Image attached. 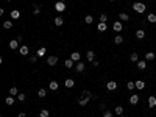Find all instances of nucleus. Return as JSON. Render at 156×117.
<instances>
[{
	"label": "nucleus",
	"mask_w": 156,
	"mask_h": 117,
	"mask_svg": "<svg viewBox=\"0 0 156 117\" xmlns=\"http://www.w3.org/2000/svg\"><path fill=\"white\" fill-rule=\"evenodd\" d=\"M89 100H91V97H86V95H83V97H81V98L78 100V103L81 105V106H86V105L89 103Z\"/></svg>",
	"instance_id": "0eeeda50"
},
{
	"label": "nucleus",
	"mask_w": 156,
	"mask_h": 117,
	"mask_svg": "<svg viewBox=\"0 0 156 117\" xmlns=\"http://www.w3.org/2000/svg\"><path fill=\"white\" fill-rule=\"evenodd\" d=\"M6 2H11V0H6Z\"/></svg>",
	"instance_id": "a18cd8bd"
},
{
	"label": "nucleus",
	"mask_w": 156,
	"mask_h": 117,
	"mask_svg": "<svg viewBox=\"0 0 156 117\" xmlns=\"http://www.w3.org/2000/svg\"><path fill=\"white\" fill-rule=\"evenodd\" d=\"M126 87H128L130 91H133L136 87V83H134V81H128V83H126Z\"/></svg>",
	"instance_id": "f704fd0d"
},
{
	"label": "nucleus",
	"mask_w": 156,
	"mask_h": 117,
	"mask_svg": "<svg viewBox=\"0 0 156 117\" xmlns=\"http://www.w3.org/2000/svg\"><path fill=\"white\" fill-rule=\"evenodd\" d=\"M106 89L108 91H115L117 89V83H115V81H108L106 83Z\"/></svg>",
	"instance_id": "20e7f679"
},
{
	"label": "nucleus",
	"mask_w": 156,
	"mask_h": 117,
	"mask_svg": "<svg viewBox=\"0 0 156 117\" xmlns=\"http://www.w3.org/2000/svg\"><path fill=\"white\" fill-rule=\"evenodd\" d=\"M3 28H5V30L13 28V22H11V20H5V22H3Z\"/></svg>",
	"instance_id": "b1692460"
},
{
	"label": "nucleus",
	"mask_w": 156,
	"mask_h": 117,
	"mask_svg": "<svg viewBox=\"0 0 156 117\" xmlns=\"http://www.w3.org/2000/svg\"><path fill=\"white\" fill-rule=\"evenodd\" d=\"M147 20H148L150 23H155V22H156V14H153V13L148 14V16H147Z\"/></svg>",
	"instance_id": "cd10ccee"
},
{
	"label": "nucleus",
	"mask_w": 156,
	"mask_h": 117,
	"mask_svg": "<svg viewBox=\"0 0 156 117\" xmlns=\"http://www.w3.org/2000/svg\"><path fill=\"white\" fill-rule=\"evenodd\" d=\"M147 67V61H137V69H139V70H144V69H145Z\"/></svg>",
	"instance_id": "aec40b11"
},
{
	"label": "nucleus",
	"mask_w": 156,
	"mask_h": 117,
	"mask_svg": "<svg viewBox=\"0 0 156 117\" xmlns=\"http://www.w3.org/2000/svg\"><path fill=\"white\" fill-rule=\"evenodd\" d=\"M45 95H47V92H45V89H39V91H38V97H41V98H44Z\"/></svg>",
	"instance_id": "c9c22d12"
},
{
	"label": "nucleus",
	"mask_w": 156,
	"mask_h": 117,
	"mask_svg": "<svg viewBox=\"0 0 156 117\" xmlns=\"http://www.w3.org/2000/svg\"><path fill=\"white\" fill-rule=\"evenodd\" d=\"M148 106H150V108H155V106H156V97H155V95L148 97Z\"/></svg>",
	"instance_id": "4468645a"
},
{
	"label": "nucleus",
	"mask_w": 156,
	"mask_h": 117,
	"mask_svg": "<svg viewBox=\"0 0 156 117\" xmlns=\"http://www.w3.org/2000/svg\"><path fill=\"white\" fill-rule=\"evenodd\" d=\"M84 22H86V23H88V25H91V23H92V22H94V17H92L91 14H89V16H86V17H84Z\"/></svg>",
	"instance_id": "72a5a7b5"
},
{
	"label": "nucleus",
	"mask_w": 156,
	"mask_h": 117,
	"mask_svg": "<svg viewBox=\"0 0 156 117\" xmlns=\"http://www.w3.org/2000/svg\"><path fill=\"white\" fill-rule=\"evenodd\" d=\"M9 95H19V92H17V87H16V86L9 87Z\"/></svg>",
	"instance_id": "473e14b6"
},
{
	"label": "nucleus",
	"mask_w": 156,
	"mask_h": 117,
	"mask_svg": "<svg viewBox=\"0 0 156 117\" xmlns=\"http://www.w3.org/2000/svg\"><path fill=\"white\" fill-rule=\"evenodd\" d=\"M119 19H120V22H128L130 20V16L126 14V13H120L119 14Z\"/></svg>",
	"instance_id": "ddd939ff"
},
{
	"label": "nucleus",
	"mask_w": 156,
	"mask_h": 117,
	"mask_svg": "<svg viewBox=\"0 0 156 117\" xmlns=\"http://www.w3.org/2000/svg\"><path fill=\"white\" fill-rule=\"evenodd\" d=\"M64 86H66V87H69V89H70V87H73V86H75V81H73L72 78H67V80L64 81Z\"/></svg>",
	"instance_id": "dca6fc26"
},
{
	"label": "nucleus",
	"mask_w": 156,
	"mask_h": 117,
	"mask_svg": "<svg viewBox=\"0 0 156 117\" xmlns=\"http://www.w3.org/2000/svg\"><path fill=\"white\" fill-rule=\"evenodd\" d=\"M86 59H88V61H91V62H92V61H94V59H95V53H94V52H92V50H89V52H88V53H86Z\"/></svg>",
	"instance_id": "9b49d317"
},
{
	"label": "nucleus",
	"mask_w": 156,
	"mask_h": 117,
	"mask_svg": "<svg viewBox=\"0 0 156 117\" xmlns=\"http://www.w3.org/2000/svg\"><path fill=\"white\" fill-rule=\"evenodd\" d=\"M103 117H112V113L111 111H105V113H103Z\"/></svg>",
	"instance_id": "58836bf2"
},
{
	"label": "nucleus",
	"mask_w": 156,
	"mask_h": 117,
	"mask_svg": "<svg viewBox=\"0 0 156 117\" xmlns=\"http://www.w3.org/2000/svg\"><path fill=\"white\" fill-rule=\"evenodd\" d=\"M112 28H114V31H117V33H120V31H122V28H123V23H122V22H114V25H112Z\"/></svg>",
	"instance_id": "39448f33"
},
{
	"label": "nucleus",
	"mask_w": 156,
	"mask_h": 117,
	"mask_svg": "<svg viewBox=\"0 0 156 117\" xmlns=\"http://www.w3.org/2000/svg\"><path fill=\"white\" fill-rule=\"evenodd\" d=\"M19 17H20V11L19 9H13V11H11V19H19Z\"/></svg>",
	"instance_id": "2eb2a0df"
},
{
	"label": "nucleus",
	"mask_w": 156,
	"mask_h": 117,
	"mask_svg": "<svg viewBox=\"0 0 156 117\" xmlns=\"http://www.w3.org/2000/svg\"><path fill=\"white\" fill-rule=\"evenodd\" d=\"M55 9L58 11V13H64V11H66L64 2H61V0H59V2H56V3H55Z\"/></svg>",
	"instance_id": "f03ea898"
},
{
	"label": "nucleus",
	"mask_w": 156,
	"mask_h": 117,
	"mask_svg": "<svg viewBox=\"0 0 156 117\" xmlns=\"http://www.w3.org/2000/svg\"><path fill=\"white\" fill-rule=\"evenodd\" d=\"M114 114L122 116V114H123V106H115V108H114Z\"/></svg>",
	"instance_id": "4be33fe9"
},
{
	"label": "nucleus",
	"mask_w": 156,
	"mask_h": 117,
	"mask_svg": "<svg viewBox=\"0 0 156 117\" xmlns=\"http://www.w3.org/2000/svg\"><path fill=\"white\" fill-rule=\"evenodd\" d=\"M130 61H133V62H137L139 61V56H137V53L134 52V53H131V56H130Z\"/></svg>",
	"instance_id": "c756f323"
},
{
	"label": "nucleus",
	"mask_w": 156,
	"mask_h": 117,
	"mask_svg": "<svg viewBox=\"0 0 156 117\" xmlns=\"http://www.w3.org/2000/svg\"><path fill=\"white\" fill-rule=\"evenodd\" d=\"M19 41H17V39H13V41H9V49L11 50H16V49H19Z\"/></svg>",
	"instance_id": "423d86ee"
},
{
	"label": "nucleus",
	"mask_w": 156,
	"mask_h": 117,
	"mask_svg": "<svg viewBox=\"0 0 156 117\" xmlns=\"http://www.w3.org/2000/svg\"><path fill=\"white\" fill-rule=\"evenodd\" d=\"M56 62H58V58H56V56L52 55V56H49V58H47V64H49V66H55Z\"/></svg>",
	"instance_id": "6e6552de"
},
{
	"label": "nucleus",
	"mask_w": 156,
	"mask_h": 117,
	"mask_svg": "<svg viewBox=\"0 0 156 117\" xmlns=\"http://www.w3.org/2000/svg\"><path fill=\"white\" fill-rule=\"evenodd\" d=\"M49 116H50L49 109H41V113H39V117H49Z\"/></svg>",
	"instance_id": "c85d7f7f"
},
{
	"label": "nucleus",
	"mask_w": 156,
	"mask_h": 117,
	"mask_svg": "<svg viewBox=\"0 0 156 117\" xmlns=\"http://www.w3.org/2000/svg\"><path fill=\"white\" fill-rule=\"evenodd\" d=\"M136 38L137 39H144V38H145V31H144V30H137L136 31Z\"/></svg>",
	"instance_id": "5701e85b"
},
{
	"label": "nucleus",
	"mask_w": 156,
	"mask_h": 117,
	"mask_svg": "<svg viewBox=\"0 0 156 117\" xmlns=\"http://www.w3.org/2000/svg\"><path fill=\"white\" fill-rule=\"evenodd\" d=\"M155 58H156V55L153 53V52H147V53H145V59L147 61H153Z\"/></svg>",
	"instance_id": "6ab92c4d"
},
{
	"label": "nucleus",
	"mask_w": 156,
	"mask_h": 117,
	"mask_svg": "<svg viewBox=\"0 0 156 117\" xmlns=\"http://www.w3.org/2000/svg\"><path fill=\"white\" fill-rule=\"evenodd\" d=\"M39 13H41V6H39V5H34V6H33V14L38 16Z\"/></svg>",
	"instance_id": "2f4dec72"
},
{
	"label": "nucleus",
	"mask_w": 156,
	"mask_h": 117,
	"mask_svg": "<svg viewBox=\"0 0 156 117\" xmlns=\"http://www.w3.org/2000/svg\"><path fill=\"white\" fill-rule=\"evenodd\" d=\"M25 98H27L25 94H19V95H17V100L19 102H25Z\"/></svg>",
	"instance_id": "4c0bfd02"
},
{
	"label": "nucleus",
	"mask_w": 156,
	"mask_h": 117,
	"mask_svg": "<svg viewBox=\"0 0 156 117\" xmlns=\"http://www.w3.org/2000/svg\"><path fill=\"white\" fill-rule=\"evenodd\" d=\"M75 69H77V72H78V73L84 72V62H81V61L77 62V67H75Z\"/></svg>",
	"instance_id": "a211bd4d"
},
{
	"label": "nucleus",
	"mask_w": 156,
	"mask_h": 117,
	"mask_svg": "<svg viewBox=\"0 0 156 117\" xmlns=\"http://www.w3.org/2000/svg\"><path fill=\"white\" fill-rule=\"evenodd\" d=\"M61 2H64V0H61Z\"/></svg>",
	"instance_id": "49530a36"
},
{
	"label": "nucleus",
	"mask_w": 156,
	"mask_h": 117,
	"mask_svg": "<svg viewBox=\"0 0 156 117\" xmlns=\"http://www.w3.org/2000/svg\"><path fill=\"white\" fill-rule=\"evenodd\" d=\"M106 19H108V17H106L105 14H102V16H100V22H106Z\"/></svg>",
	"instance_id": "a19ab883"
},
{
	"label": "nucleus",
	"mask_w": 156,
	"mask_h": 117,
	"mask_svg": "<svg viewBox=\"0 0 156 117\" xmlns=\"http://www.w3.org/2000/svg\"><path fill=\"white\" fill-rule=\"evenodd\" d=\"M38 61V55L36 56H30V62H36Z\"/></svg>",
	"instance_id": "ea45409f"
},
{
	"label": "nucleus",
	"mask_w": 156,
	"mask_h": 117,
	"mask_svg": "<svg viewBox=\"0 0 156 117\" xmlns=\"http://www.w3.org/2000/svg\"><path fill=\"white\" fill-rule=\"evenodd\" d=\"M49 87H50L52 91H56L58 87H59V83H58V81H55V80H53V81H50V83H49Z\"/></svg>",
	"instance_id": "f8f14e48"
},
{
	"label": "nucleus",
	"mask_w": 156,
	"mask_h": 117,
	"mask_svg": "<svg viewBox=\"0 0 156 117\" xmlns=\"http://www.w3.org/2000/svg\"><path fill=\"white\" fill-rule=\"evenodd\" d=\"M36 55H38V56H44V55H45V47H41V49L38 50Z\"/></svg>",
	"instance_id": "e433bc0d"
},
{
	"label": "nucleus",
	"mask_w": 156,
	"mask_h": 117,
	"mask_svg": "<svg viewBox=\"0 0 156 117\" xmlns=\"http://www.w3.org/2000/svg\"><path fill=\"white\" fill-rule=\"evenodd\" d=\"M137 103H139V95L134 94V95L130 97V105H137Z\"/></svg>",
	"instance_id": "1a4fd4ad"
},
{
	"label": "nucleus",
	"mask_w": 156,
	"mask_h": 117,
	"mask_svg": "<svg viewBox=\"0 0 156 117\" xmlns=\"http://www.w3.org/2000/svg\"><path fill=\"white\" fill-rule=\"evenodd\" d=\"M99 64H100V62H99V61H97V59H94V61H92V66H95V67H99Z\"/></svg>",
	"instance_id": "79ce46f5"
},
{
	"label": "nucleus",
	"mask_w": 156,
	"mask_h": 117,
	"mask_svg": "<svg viewBox=\"0 0 156 117\" xmlns=\"http://www.w3.org/2000/svg\"><path fill=\"white\" fill-rule=\"evenodd\" d=\"M5 103H6L8 106H11V105H14V97H6V98H5Z\"/></svg>",
	"instance_id": "7c9ffc66"
},
{
	"label": "nucleus",
	"mask_w": 156,
	"mask_h": 117,
	"mask_svg": "<svg viewBox=\"0 0 156 117\" xmlns=\"http://www.w3.org/2000/svg\"><path fill=\"white\" fill-rule=\"evenodd\" d=\"M73 62H75L73 59H66V61H64V66H66L67 69H72V67H73Z\"/></svg>",
	"instance_id": "bb28decb"
},
{
	"label": "nucleus",
	"mask_w": 156,
	"mask_h": 117,
	"mask_svg": "<svg viewBox=\"0 0 156 117\" xmlns=\"http://www.w3.org/2000/svg\"><path fill=\"white\" fill-rule=\"evenodd\" d=\"M19 52H20L22 56H27L28 53H30V49H28L27 45H20V47H19Z\"/></svg>",
	"instance_id": "7ed1b4c3"
},
{
	"label": "nucleus",
	"mask_w": 156,
	"mask_h": 117,
	"mask_svg": "<svg viewBox=\"0 0 156 117\" xmlns=\"http://www.w3.org/2000/svg\"><path fill=\"white\" fill-rule=\"evenodd\" d=\"M97 28H99V31H105L106 30V22H99Z\"/></svg>",
	"instance_id": "a878e982"
},
{
	"label": "nucleus",
	"mask_w": 156,
	"mask_h": 117,
	"mask_svg": "<svg viewBox=\"0 0 156 117\" xmlns=\"http://www.w3.org/2000/svg\"><path fill=\"white\" fill-rule=\"evenodd\" d=\"M114 42L117 44V45H120V44L123 42V36H122V34H117V36L114 38Z\"/></svg>",
	"instance_id": "412c9836"
},
{
	"label": "nucleus",
	"mask_w": 156,
	"mask_h": 117,
	"mask_svg": "<svg viewBox=\"0 0 156 117\" xmlns=\"http://www.w3.org/2000/svg\"><path fill=\"white\" fill-rule=\"evenodd\" d=\"M19 117H27V114L25 113H19Z\"/></svg>",
	"instance_id": "37998d69"
},
{
	"label": "nucleus",
	"mask_w": 156,
	"mask_h": 117,
	"mask_svg": "<svg viewBox=\"0 0 156 117\" xmlns=\"http://www.w3.org/2000/svg\"><path fill=\"white\" fill-rule=\"evenodd\" d=\"M136 83V89H139V91H142L144 87H145V83H144L142 80H137V81H134Z\"/></svg>",
	"instance_id": "f3484780"
},
{
	"label": "nucleus",
	"mask_w": 156,
	"mask_h": 117,
	"mask_svg": "<svg viewBox=\"0 0 156 117\" xmlns=\"http://www.w3.org/2000/svg\"><path fill=\"white\" fill-rule=\"evenodd\" d=\"M53 22H55V25H56V27H61L62 23H64V19H62V17H56Z\"/></svg>",
	"instance_id": "393cba45"
},
{
	"label": "nucleus",
	"mask_w": 156,
	"mask_h": 117,
	"mask_svg": "<svg viewBox=\"0 0 156 117\" xmlns=\"http://www.w3.org/2000/svg\"><path fill=\"white\" fill-rule=\"evenodd\" d=\"M133 9H134L136 13L142 14L144 11L147 9V6H145V3H142V2H134V3H133Z\"/></svg>",
	"instance_id": "f257e3e1"
},
{
	"label": "nucleus",
	"mask_w": 156,
	"mask_h": 117,
	"mask_svg": "<svg viewBox=\"0 0 156 117\" xmlns=\"http://www.w3.org/2000/svg\"><path fill=\"white\" fill-rule=\"evenodd\" d=\"M109 2H114V0H109Z\"/></svg>",
	"instance_id": "c03bdc74"
},
{
	"label": "nucleus",
	"mask_w": 156,
	"mask_h": 117,
	"mask_svg": "<svg viewBox=\"0 0 156 117\" xmlns=\"http://www.w3.org/2000/svg\"><path fill=\"white\" fill-rule=\"evenodd\" d=\"M70 59H73L75 62H80V59H81V55H80L78 52H73L72 56H70Z\"/></svg>",
	"instance_id": "9d476101"
}]
</instances>
